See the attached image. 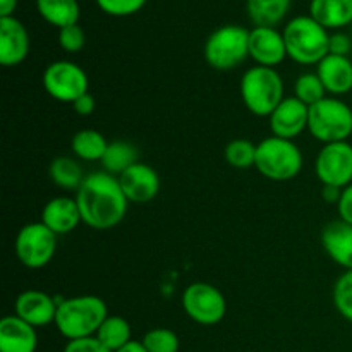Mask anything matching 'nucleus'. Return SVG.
Masks as SVG:
<instances>
[{
    "label": "nucleus",
    "mask_w": 352,
    "mask_h": 352,
    "mask_svg": "<svg viewBox=\"0 0 352 352\" xmlns=\"http://www.w3.org/2000/svg\"><path fill=\"white\" fill-rule=\"evenodd\" d=\"M82 223L96 230H109L126 219L129 199L120 188L119 177L109 172H93L86 175L76 191Z\"/></svg>",
    "instance_id": "obj_1"
},
{
    "label": "nucleus",
    "mask_w": 352,
    "mask_h": 352,
    "mask_svg": "<svg viewBox=\"0 0 352 352\" xmlns=\"http://www.w3.org/2000/svg\"><path fill=\"white\" fill-rule=\"evenodd\" d=\"M109 316L105 301L98 296H74L58 301L55 327L67 340L95 337Z\"/></svg>",
    "instance_id": "obj_2"
},
{
    "label": "nucleus",
    "mask_w": 352,
    "mask_h": 352,
    "mask_svg": "<svg viewBox=\"0 0 352 352\" xmlns=\"http://www.w3.org/2000/svg\"><path fill=\"white\" fill-rule=\"evenodd\" d=\"M287 57L301 65H318L330 54L329 30L311 16H298L285 24L284 31Z\"/></svg>",
    "instance_id": "obj_3"
},
{
    "label": "nucleus",
    "mask_w": 352,
    "mask_h": 352,
    "mask_svg": "<svg viewBox=\"0 0 352 352\" xmlns=\"http://www.w3.org/2000/svg\"><path fill=\"white\" fill-rule=\"evenodd\" d=\"M239 89L246 109L258 117H270L284 100V81L274 67H250L241 78Z\"/></svg>",
    "instance_id": "obj_4"
},
{
    "label": "nucleus",
    "mask_w": 352,
    "mask_h": 352,
    "mask_svg": "<svg viewBox=\"0 0 352 352\" xmlns=\"http://www.w3.org/2000/svg\"><path fill=\"white\" fill-rule=\"evenodd\" d=\"M301 150L291 140L270 136L256 146V170L275 182H285L298 177L302 170Z\"/></svg>",
    "instance_id": "obj_5"
},
{
    "label": "nucleus",
    "mask_w": 352,
    "mask_h": 352,
    "mask_svg": "<svg viewBox=\"0 0 352 352\" xmlns=\"http://www.w3.org/2000/svg\"><path fill=\"white\" fill-rule=\"evenodd\" d=\"M308 131L323 144L347 141L352 134V109L337 96H325L309 107Z\"/></svg>",
    "instance_id": "obj_6"
},
{
    "label": "nucleus",
    "mask_w": 352,
    "mask_h": 352,
    "mask_svg": "<svg viewBox=\"0 0 352 352\" xmlns=\"http://www.w3.org/2000/svg\"><path fill=\"white\" fill-rule=\"evenodd\" d=\"M205 60L217 71H232L250 57V31L239 24H226L208 36Z\"/></svg>",
    "instance_id": "obj_7"
},
{
    "label": "nucleus",
    "mask_w": 352,
    "mask_h": 352,
    "mask_svg": "<svg viewBox=\"0 0 352 352\" xmlns=\"http://www.w3.org/2000/svg\"><path fill=\"white\" fill-rule=\"evenodd\" d=\"M14 250L21 265L31 270L43 268L54 260L57 251V234L52 232L43 222L28 223L17 232Z\"/></svg>",
    "instance_id": "obj_8"
},
{
    "label": "nucleus",
    "mask_w": 352,
    "mask_h": 352,
    "mask_svg": "<svg viewBox=\"0 0 352 352\" xmlns=\"http://www.w3.org/2000/svg\"><path fill=\"white\" fill-rule=\"evenodd\" d=\"M182 308L192 322L210 327L222 322L227 313V301L215 285L192 282L182 292Z\"/></svg>",
    "instance_id": "obj_9"
},
{
    "label": "nucleus",
    "mask_w": 352,
    "mask_h": 352,
    "mask_svg": "<svg viewBox=\"0 0 352 352\" xmlns=\"http://www.w3.org/2000/svg\"><path fill=\"white\" fill-rule=\"evenodd\" d=\"M43 88L57 102L74 103L88 93V74L76 62L55 60L45 69Z\"/></svg>",
    "instance_id": "obj_10"
},
{
    "label": "nucleus",
    "mask_w": 352,
    "mask_h": 352,
    "mask_svg": "<svg viewBox=\"0 0 352 352\" xmlns=\"http://www.w3.org/2000/svg\"><path fill=\"white\" fill-rule=\"evenodd\" d=\"M315 172L323 186L344 189L352 184V144L349 141L323 144L316 157Z\"/></svg>",
    "instance_id": "obj_11"
},
{
    "label": "nucleus",
    "mask_w": 352,
    "mask_h": 352,
    "mask_svg": "<svg viewBox=\"0 0 352 352\" xmlns=\"http://www.w3.org/2000/svg\"><path fill=\"white\" fill-rule=\"evenodd\" d=\"M309 107L296 96H289L278 103L277 109L268 117L270 131L274 136L294 141L308 129Z\"/></svg>",
    "instance_id": "obj_12"
},
{
    "label": "nucleus",
    "mask_w": 352,
    "mask_h": 352,
    "mask_svg": "<svg viewBox=\"0 0 352 352\" xmlns=\"http://www.w3.org/2000/svg\"><path fill=\"white\" fill-rule=\"evenodd\" d=\"M119 182L129 203H138V205L150 203L160 191V177L157 170L143 162H138L122 172L119 175Z\"/></svg>",
    "instance_id": "obj_13"
},
{
    "label": "nucleus",
    "mask_w": 352,
    "mask_h": 352,
    "mask_svg": "<svg viewBox=\"0 0 352 352\" xmlns=\"http://www.w3.org/2000/svg\"><path fill=\"white\" fill-rule=\"evenodd\" d=\"M250 57L256 65L275 69L287 57L284 34L275 28L254 26L250 31Z\"/></svg>",
    "instance_id": "obj_14"
},
{
    "label": "nucleus",
    "mask_w": 352,
    "mask_h": 352,
    "mask_svg": "<svg viewBox=\"0 0 352 352\" xmlns=\"http://www.w3.org/2000/svg\"><path fill=\"white\" fill-rule=\"evenodd\" d=\"M30 54V33L26 26L14 16L0 17V64L16 67Z\"/></svg>",
    "instance_id": "obj_15"
},
{
    "label": "nucleus",
    "mask_w": 352,
    "mask_h": 352,
    "mask_svg": "<svg viewBox=\"0 0 352 352\" xmlns=\"http://www.w3.org/2000/svg\"><path fill=\"white\" fill-rule=\"evenodd\" d=\"M58 301H55L50 294L36 289H28L21 292L16 299V315L26 323L33 325L34 329L47 327L50 323H55L57 316Z\"/></svg>",
    "instance_id": "obj_16"
},
{
    "label": "nucleus",
    "mask_w": 352,
    "mask_h": 352,
    "mask_svg": "<svg viewBox=\"0 0 352 352\" xmlns=\"http://www.w3.org/2000/svg\"><path fill=\"white\" fill-rule=\"evenodd\" d=\"M40 222H43L57 236L72 232L82 222L76 198H69V196L52 198L41 210Z\"/></svg>",
    "instance_id": "obj_17"
},
{
    "label": "nucleus",
    "mask_w": 352,
    "mask_h": 352,
    "mask_svg": "<svg viewBox=\"0 0 352 352\" xmlns=\"http://www.w3.org/2000/svg\"><path fill=\"white\" fill-rule=\"evenodd\" d=\"M36 329L17 315L0 320V352H36Z\"/></svg>",
    "instance_id": "obj_18"
},
{
    "label": "nucleus",
    "mask_w": 352,
    "mask_h": 352,
    "mask_svg": "<svg viewBox=\"0 0 352 352\" xmlns=\"http://www.w3.org/2000/svg\"><path fill=\"white\" fill-rule=\"evenodd\" d=\"M316 74L327 93L333 96L346 95L352 89V58L329 54L316 65Z\"/></svg>",
    "instance_id": "obj_19"
},
{
    "label": "nucleus",
    "mask_w": 352,
    "mask_h": 352,
    "mask_svg": "<svg viewBox=\"0 0 352 352\" xmlns=\"http://www.w3.org/2000/svg\"><path fill=\"white\" fill-rule=\"evenodd\" d=\"M323 250L344 270H352V226L344 220L327 223L322 232Z\"/></svg>",
    "instance_id": "obj_20"
},
{
    "label": "nucleus",
    "mask_w": 352,
    "mask_h": 352,
    "mask_svg": "<svg viewBox=\"0 0 352 352\" xmlns=\"http://www.w3.org/2000/svg\"><path fill=\"white\" fill-rule=\"evenodd\" d=\"M309 16L325 30H340L352 23V0H311Z\"/></svg>",
    "instance_id": "obj_21"
},
{
    "label": "nucleus",
    "mask_w": 352,
    "mask_h": 352,
    "mask_svg": "<svg viewBox=\"0 0 352 352\" xmlns=\"http://www.w3.org/2000/svg\"><path fill=\"white\" fill-rule=\"evenodd\" d=\"M36 10L48 24L58 30L78 24L81 16L78 0H36Z\"/></svg>",
    "instance_id": "obj_22"
},
{
    "label": "nucleus",
    "mask_w": 352,
    "mask_h": 352,
    "mask_svg": "<svg viewBox=\"0 0 352 352\" xmlns=\"http://www.w3.org/2000/svg\"><path fill=\"white\" fill-rule=\"evenodd\" d=\"M246 10L254 26L275 28L291 10V0H246Z\"/></svg>",
    "instance_id": "obj_23"
},
{
    "label": "nucleus",
    "mask_w": 352,
    "mask_h": 352,
    "mask_svg": "<svg viewBox=\"0 0 352 352\" xmlns=\"http://www.w3.org/2000/svg\"><path fill=\"white\" fill-rule=\"evenodd\" d=\"M48 175L55 186L65 191H78L86 177L79 162L71 157L54 158L48 167Z\"/></svg>",
    "instance_id": "obj_24"
},
{
    "label": "nucleus",
    "mask_w": 352,
    "mask_h": 352,
    "mask_svg": "<svg viewBox=\"0 0 352 352\" xmlns=\"http://www.w3.org/2000/svg\"><path fill=\"white\" fill-rule=\"evenodd\" d=\"M138 158H140V153L133 143L122 140L112 141V143H109V148L102 158L103 170L119 177L122 172H126L127 168L140 162Z\"/></svg>",
    "instance_id": "obj_25"
},
{
    "label": "nucleus",
    "mask_w": 352,
    "mask_h": 352,
    "mask_svg": "<svg viewBox=\"0 0 352 352\" xmlns=\"http://www.w3.org/2000/svg\"><path fill=\"white\" fill-rule=\"evenodd\" d=\"M72 153L85 162H102L103 155H105L107 148H109V141L105 140L102 133L95 129H82L72 136L71 140Z\"/></svg>",
    "instance_id": "obj_26"
},
{
    "label": "nucleus",
    "mask_w": 352,
    "mask_h": 352,
    "mask_svg": "<svg viewBox=\"0 0 352 352\" xmlns=\"http://www.w3.org/2000/svg\"><path fill=\"white\" fill-rule=\"evenodd\" d=\"M96 339L109 351L122 349L131 340V325L126 318L119 315H109L96 332Z\"/></svg>",
    "instance_id": "obj_27"
},
{
    "label": "nucleus",
    "mask_w": 352,
    "mask_h": 352,
    "mask_svg": "<svg viewBox=\"0 0 352 352\" xmlns=\"http://www.w3.org/2000/svg\"><path fill=\"white\" fill-rule=\"evenodd\" d=\"M294 96L301 100L305 105L311 107L325 98L327 89L316 72H306V74H301L296 79Z\"/></svg>",
    "instance_id": "obj_28"
},
{
    "label": "nucleus",
    "mask_w": 352,
    "mask_h": 352,
    "mask_svg": "<svg viewBox=\"0 0 352 352\" xmlns=\"http://www.w3.org/2000/svg\"><path fill=\"white\" fill-rule=\"evenodd\" d=\"M256 146L250 140H232L226 146V162L234 168H251L256 164Z\"/></svg>",
    "instance_id": "obj_29"
},
{
    "label": "nucleus",
    "mask_w": 352,
    "mask_h": 352,
    "mask_svg": "<svg viewBox=\"0 0 352 352\" xmlns=\"http://www.w3.org/2000/svg\"><path fill=\"white\" fill-rule=\"evenodd\" d=\"M143 346L148 352H179L181 342L174 330L170 329H153L144 333Z\"/></svg>",
    "instance_id": "obj_30"
},
{
    "label": "nucleus",
    "mask_w": 352,
    "mask_h": 352,
    "mask_svg": "<svg viewBox=\"0 0 352 352\" xmlns=\"http://www.w3.org/2000/svg\"><path fill=\"white\" fill-rule=\"evenodd\" d=\"M332 296L339 315L352 323V270H346L337 278Z\"/></svg>",
    "instance_id": "obj_31"
},
{
    "label": "nucleus",
    "mask_w": 352,
    "mask_h": 352,
    "mask_svg": "<svg viewBox=\"0 0 352 352\" xmlns=\"http://www.w3.org/2000/svg\"><path fill=\"white\" fill-rule=\"evenodd\" d=\"M96 3L109 16L126 17L140 12L146 0H96Z\"/></svg>",
    "instance_id": "obj_32"
},
{
    "label": "nucleus",
    "mask_w": 352,
    "mask_h": 352,
    "mask_svg": "<svg viewBox=\"0 0 352 352\" xmlns=\"http://www.w3.org/2000/svg\"><path fill=\"white\" fill-rule=\"evenodd\" d=\"M58 43H60L62 50L69 52V54H76V52L82 50L86 43V34L79 24H72V26H65L58 31Z\"/></svg>",
    "instance_id": "obj_33"
},
{
    "label": "nucleus",
    "mask_w": 352,
    "mask_h": 352,
    "mask_svg": "<svg viewBox=\"0 0 352 352\" xmlns=\"http://www.w3.org/2000/svg\"><path fill=\"white\" fill-rule=\"evenodd\" d=\"M62 352H112L107 349L96 337H86V339L69 340Z\"/></svg>",
    "instance_id": "obj_34"
},
{
    "label": "nucleus",
    "mask_w": 352,
    "mask_h": 352,
    "mask_svg": "<svg viewBox=\"0 0 352 352\" xmlns=\"http://www.w3.org/2000/svg\"><path fill=\"white\" fill-rule=\"evenodd\" d=\"M352 52V40L346 33H333L330 34V54L349 57Z\"/></svg>",
    "instance_id": "obj_35"
},
{
    "label": "nucleus",
    "mask_w": 352,
    "mask_h": 352,
    "mask_svg": "<svg viewBox=\"0 0 352 352\" xmlns=\"http://www.w3.org/2000/svg\"><path fill=\"white\" fill-rule=\"evenodd\" d=\"M337 212H339L340 220L352 226V184L342 189V196L337 203Z\"/></svg>",
    "instance_id": "obj_36"
},
{
    "label": "nucleus",
    "mask_w": 352,
    "mask_h": 352,
    "mask_svg": "<svg viewBox=\"0 0 352 352\" xmlns=\"http://www.w3.org/2000/svg\"><path fill=\"white\" fill-rule=\"evenodd\" d=\"M72 107H74V112L78 113V116H82V117L91 116L96 109V100L95 96L88 91L86 95L79 96V98L72 103Z\"/></svg>",
    "instance_id": "obj_37"
},
{
    "label": "nucleus",
    "mask_w": 352,
    "mask_h": 352,
    "mask_svg": "<svg viewBox=\"0 0 352 352\" xmlns=\"http://www.w3.org/2000/svg\"><path fill=\"white\" fill-rule=\"evenodd\" d=\"M323 199H325L327 203H333V205H337L340 199V196H342V189L340 188H333V186H323Z\"/></svg>",
    "instance_id": "obj_38"
},
{
    "label": "nucleus",
    "mask_w": 352,
    "mask_h": 352,
    "mask_svg": "<svg viewBox=\"0 0 352 352\" xmlns=\"http://www.w3.org/2000/svg\"><path fill=\"white\" fill-rule=\"evenodd\" d=\"M17 9V0H0V17L14 16Z\"/></svg>",
    "instance_id": "obj_39"
},
{
    "label": "nucleus",
    "mask_w": 352,
    "mask_h": 352,
    "mask_svg": "<svg viewBox=\"0 0 352 352\" xmlns=\"http://www.w3.org/2000/svg\"><path fill=\"white\" fill-rule=\"evenodd\" d=\"M116 352H148V351L144 349L143 342H138V340H131V342L126 344L122 349H119Z\"/></svg>",
    "instance_id": "obj_40"
}]
</instances>
